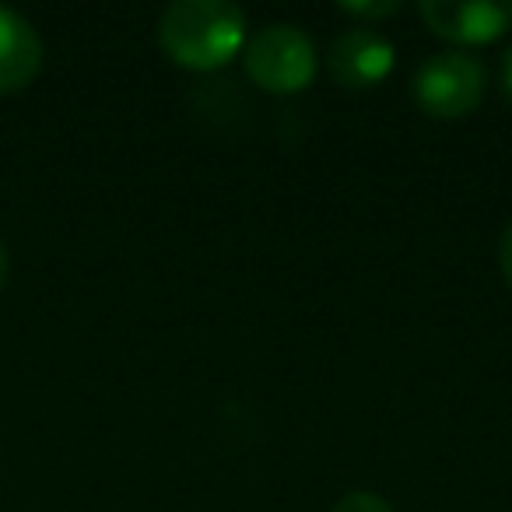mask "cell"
Segmentation results:
<instances>
[{
	"label": "cell",
	"mask_w": 512,
	"mask_h": 512,
	"mask_svg": "<svg viewBox=\"0 0 512 512\" xmlns=\"http://www.w3.org/2000/svg\"><path fill=\"white\" fill-rule=\"evenodd\" d=\"M411 92L425 113L463 116L484 95V64L467 50H439L418 64Z\"/></svg>",
	"instance_id": "obj_3"
},
{
	"label": "cell",
	"mask_w": 512,
	"mask_h": 512,
	"mask_svg": "<svg viewBox=\"0 0 512 512\" xmlns=\"http://www.w3.org/2000/svg\"><path fill=\"white\" fill-rule=\"evenodd\" d=\"M242 60L256 85L271 92H299L316 74V46L302 25L271 22L242 43Z\"/></svg>",
	"instance_id": "obj_2"
},
{
	"label": "cell",
	"mask_w": 512,
	"mask_h": 512,
	"mask_svg": "<svg viewBox=\"0 0 512 512\" xmlns=\"http://www.w3.org/2000/svg\"><path fill=\"white\" fill-rule=\"evenodd\" d=\"M393 60H397V50H393L390 36H383L379 29H365V25L344 29L327 46V67L337 85L344 88L376 85L390 74Z\"/></svg>",
	"instance_id": "obj_4"
},
{
	"label": "cell",
	"mask_w": 512,
	"mask_h": 512,
	"mask_svg": "<svg viewBox=\"0 0 512 512\" xmlns=\"http://www.w3.org/2000/svg\"><path fill=\"white\" fill-rule=\"evenodd\" d=\"M341 11L355 18H386L400 11V0H341Z\"/></svg>",
	"instance_id": "obj_8"
},
{
	"label": "cell",
	"mask_w": 512,
	"mask_h": 512,
	"mask_svg": "<svg viewBox=\"0 0 512 512\" xmlns=\"http://www.w3.org/2000/svg\"><path fill=\"white\" fill-rule=\"evenodd\" d=\"M43 67V39L25 15L0 4V92L25 88Z\"/></svg>",
	"instance_id": "obj_6"
},
{
	"label": "cell",
	"mask_w": 512,
	"mask_h": 512,
	"mask_svg": "<svg viewBox=\"0 0 512 512\" xmlns=\"http://www.w3.org/2000/svg\"><path fill=\"white\" fill-rule=\"evenodd\" d=\"M330 512H393V505L386 502L383 495H376V491H348V495H341L334 502V509Z\"/></svg>",
	"instance_id": "obj_7"
},
{
	"label": "cell",
	"mask_w": 512,
	"mask_h": 512,
	"mask_svg": "<svg viewBox=\"0 0 512 512\" xmlns=\"http://www.w3.org/2000/svg\"><path fill=\"white\" fill-rule=\"evenodd\" d=\"M8 274H11V256H8L4 239H0V292H4V285H8Z\"/></svg>",
	"instance_id": "obj_11"
},
{
	"label": "cell",
	"mask_w": 512,
	"mask_h": 512,
	"mask_svg": "<svg viewBox=\"0 0 512 512\" xmlns=\"http://www.w3.org/2000/svg\"><path fill=\"white\" fill-rule=\"evenodd\" d=\"M421 18L456 43H484L509 29L512 0H421Z\"/></svg>",
	"instance_id": "obj_5"
},
{
	"label": "cell",
	"mask_w": 512,
	"mask_h": 512,
	"mask_svg": "<svg viewBox=\"0 0 512 512\" xmlns=\"http://www.w3.org/2000/svg\"><path fill=\"white\" fill-rule=\"evenodd\" d=\"M158 39L186 67H218L246 43V11L232 0H172L158 18Z\"/></svg>",
	"instance_id": "obj_1"
},
{
	"label": "cell",
	"mask_w": 512,
	"mask_h": 512,
	"mask_svg": "<svg viewBox=\"0 0 512 512\" xmlns=\"http://www.w3.org/2000/svg\"><path fill=\"white\" fill-rule=\"evenodd\" d=\"M498 264H502L505 281L512 285V218H509V225L502 228V239H498Z\"/></svg>",
	"instance_id": "obj_9"
},
{
	"label": "cell",
	"mask_w": 512,
	"mask_h": 512,
	"mask_svg": "<svg viewBox=\"0 0 512 512\" xmlns=\"http://www.w3.org/2000/svg\"><path fill=\"white\" fill-rule=\"evenodd\" d=\"M502 88H505V95H509V102H512V43L505 46V53H502Z\"/></svg>",
	"instance_id": "obj_10"
}]
</instances>
